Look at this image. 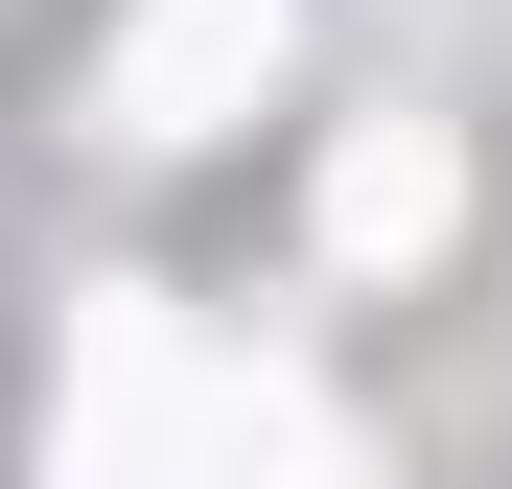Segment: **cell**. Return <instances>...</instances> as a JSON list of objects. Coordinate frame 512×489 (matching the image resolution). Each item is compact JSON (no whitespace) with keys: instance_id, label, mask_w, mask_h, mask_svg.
<instances>
[{"instance_id":"cell-1","label":"cell","mask_w":512,"mask_h":489,"mask_svg":"<svg viewBox=\"0 0 512 489\" xmlns=\"http://www.w3.org/2000/svg\"><path fill=\"white\" fill-rule=\"evenodd\" d=\"M256 420H280V350H210L187 303H70V373H47V489H210Z\"/></svg>"},{"instance_id":"cell-2","label":"cell","mask_w":512,"mask_h":489,"mask_svg":"<svg viewBox=\"0 0 512 489\" xmlns=\"http://www.w3.org/2000/svg\"><path fill=\"white\" fill-rule=\"evenodd\" d=\"M256 94H280V0H140V24L94 47V140H140V163L233 140Z\"/></svg>"},{"instance_id":"cell-3","label":"cell","mask_w":512,"mask_h":489,"mask_svg":"<svg viewBox=\"0 0 512 489\" xmlns=\"http://www.w3.org/2000/svg\"><path fill=\"white\" fill-rule=\"evenodd\" d=\"M466 233V140L443 117H350L326 140V280H419Z\"/></svg>"},{"instance_id":"cell-4","label":"cell","mask_w":512,"mask_h":489,"mask_svg":"<svg viewBox=\"0 0 512 489\" xmlns=\"http://www.w3.org/2000/svg\"><path fill=\"white\" fill-rule=\"evenodd\" d=\"M280 489H373V466H350V443H326L303 396H280Z\"/></svg>"}]
</instances>
